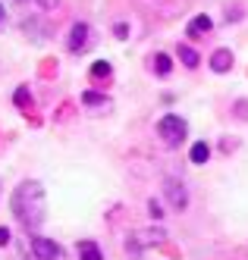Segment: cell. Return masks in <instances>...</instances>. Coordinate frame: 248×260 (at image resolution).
Masks as SVG:
<instances>
[{"instance_id":"obj_1","label":"cell","mask_w":248,"mask_h":260,"mask_svg":"<svg viewBox=\"0 0 248 260\" xmlns=\"http://www.w3.org/2000/svg\"><path fill=\"white\" fill-rule=\"evenodd\" d=\"M13 213L16 219L22 222L25 229H38L44 222V210H47V204H44V188L38 182H22V185H16V191H13Z\"/></svg>"},{"instance_id":"obj_2","label":"cell","mask_w":248,"mask_h":260,"mask_svg":"<svg viewBox=\"0 0 248 260\" xmlns=\"http://www.w3.org/2000/svg\"><path fill=\"white\" fill-rule=\"evenodd\" d=\"M157 135H160V141H163L167 147H179V144L185 141V135H188V125H185L182 116L167 113V116L157 122Z\"/></svg>"},{"instance_id":"obj_3","label":"cell","mask_w":248,"mask_h":260,"mask_svg":"<svg viewBox=\"0 0 248 260\" xmlns=\"http://www.w3.org/2000/svg\"><path fill=\"white\" fill-rule=\"evenodd\" d=\"M32 254L38 260H63V248L44 235H32Z\"/></svg>"},{"instance_id":"obj_4","label":"cell","mask_w":248,"mask_h":260,"mask_svg":"<svg viewBox=\"0 0 248 260\" xmlns=\"http://www.w3.org/2000/svg\"><path fill=\"white\" fill-rule=\"evenodd\" d=\"M163 194H167V201H170L173 210H185L188 207V191H185V185L179 179H167L163 182Z\"/></svg>"},{"instance_id":"obj_5","label":"cell","mask_w":248,"mask_h":260,"mask_svg":"<svg viewBox=\"0 0 248 260\" xmlns=\"http://www.w3.org/2000/svg\"><path fill=\"white\" fill-rule=\"evenodd\" d=\"M88 44H91V28H88V22H75V25L69 28L66 47H69L72 53H82V50H88Z\"/></svg>"},{"instance_id":"obj_6","label":"cell","mask_w":248,"mask_h":260,"mask_svg":"<svg viewBox=\"0 0 248 260\" xmlns=\"http://www.w3.org/2000/svg\"><path fill=\"white\" fill-rule=\"evenodd\" d=\"M211 28H214V19H211V16H204V13H201V16H195V19H188V25H185V35H188V38H195V41H198V38H204V35L211 31Z\"/></svg>"},{"instance_id":"obj_7","label":"cell","mask_w":248,"mask_h":260,"mask_svg":"<svg viewBox=\"0 0 248 260\" xmlns=\"http://www.w3.org/2000/svg\"><path fill=\"white\" fill-rule=\"evenodd\" d=\"M211 69H214V72H230V69H233V50H226V47L214 50V57H211Z\"/></svg>"},{"instance_id":"obj_8","label":"cell","mask_w":248,"mask_h":260,"mask_svg":"<svg viewBox=\"0 0 248 260\" xmlns=\"http://www.w3.org/2000/svg\"><path fill=\"white\" fill-rule=\"evenodd\" d=\"M207 157H211V147H207L204 141H195L192 144V151H188V160H192V163H207Z\"/></svg>"},{"instance_id":"obj_9","label":"cell","mask_w":248,"mask_h":260,"mask_svg":"<svg viewBox=\"0 0 248 260\" xmlns=\"http://www.w3.org/2000/svg\"><path fill=\"white\" fill-rule=\"evenodd\" d=\"M79 260H104V257L94 241H79Z\"/></svg>"},{"instance_id":"obj_10","label":"cell","mask_w":248,"mask_h":260,"mask_svg":"<svg viewBox=\"0 0 248 260\" xmlns=\"http://www.w3.org/2000/svg\"><path fill=\"white\" fill-rule=\"evenodd\" d=\"M179 60H182V66H188V69H195L198 66V53L192 50V47H188V44H179Z\"/></svg>"},{"instance_id":"obj_11","label":"cell","mask_w":248,"mask_h":260,"mask_svg":"<svg viewBox=\"0 0 248 260\" xmlns=\"http://www.w3.org/2000/svg\"><path fill=\"white\" fill-rule=\"evenodd\" d=\"M142 238L135 241V245H151V241H154V245H160V241L167 238V232L163 229H148V232H139Z\"/></svg>"},{"instance_id":"obj_12","label":"cell","mask_w":248,"mask_h":260,"mask_svg":"<svg viewBox=\"0 0 248 260\" xmlns=\"http://www.w3.org/2000/svg\"><path fill=\"white\" fill-rule=\"evenodd\" d=\"M154 69H157V76H170V69H173V60H170L167 53H157V57H154Z\"/></svg>"},{"instance_id":"obj_13","label":"cell","mask_w":248,"mask_h":260,"mask_svg":"<svg viewBox=\"0 0 248 260\" xmlns=\"http://www.w3.org/2000/svg\"><path fill=\"white\" fill-rule=\"evenodd\" d=\"M82 104H88V107H110V101H107L104 94H94V91H85V94H82Z\"/></svg>"},{"instance_id":"obj_14","label":"cell","mask_w":248,"mask_h":260,"mask_svg":"<svg viewBox=\"0 0 248 260\" xmlns=\"http://www.w3.org/2000/svg\"><path fill=\"white\" fill-rule=\"evenodd\" d=\"M91 76H94V79L104 76V79H107V76H110V63H94V66H91Z\"/></svg>"},{"instance_id":"obj_15","label":"cell","mask_w":248,"mask_h":260,"mask_svg":"<svg viewBox=\"0 0 248 260\" xmlns=\"http://www.w3.org/2000/svg\"><path fill=\"white\" fill-rule=\"evenodd\" d=\"M148 213L154 216V219H160V216H163V210H160V201H157V198H151V201H148Z\"/></svg>"},{"instance_id":"obj_16","label":"cell","mask_w":248,"mask_h":260,"mask_svg":"<svg viewBox=\"0 0 248 260\" xmlns=\"http://www.w3.org/2000/svg\"><path fill=\"white\" fill-rule=\"evenodd\" d=\"M38 7H41V10H57V7H60V0H38Z\"/></svg>"},{"instance_id":"obj_17","label":"cell","mask_w":248,"mask_h":260,"mask_svg":"<svg viewBox=\"0 0 248 260\" xmlns=\"http://www.w3.org/2000/svg\"><path fill=\"white\" fill-rule=\"evenodd\" d=\"M25 101H29V91L19 88V91H16V104H25Z\"/></svg>"},{"instance_id":"obj_18","label":"cell","mask_w":248,"mask_h":260,"mask_svg":"<svg viewBox=\"0 0 248 260\" xmlns=\"http://www.w3.org/2000/svg\"><path fill=\"white\" fill-rule=\"evenodd\" d=\"M0 245H10V229L0 226Z\"/></svg>"},{"instance_id":"obj_19","label":"cell","mask_w":248,"mask_h":260,"mask_svg":"<svg viewBox=\"0 0 248 260\" xmlns=\"http://www.w3.org/2000/svg\"><path fill=\"white\" fill-rule=\"evenodd\" d=\"M4 16H7V10H4V4H0V22H4Z\"/></svg>"}]
</instances>
